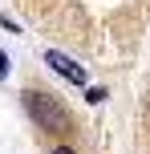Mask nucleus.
Here are the masks:
<instances>
[{"mask_svg": "<svg viewBox=\"0 0 150 154\" xmlns=\"http://www.w3.org/2000/svg\"><path fill=\"white\" fill-rule=\"evenodd\" d=\"M20 97H24V109H29V118L37 122L41 134H53V138H57V134H65V130L73 126L69 109H65L49 89H24Z\"/></svg>", "mask_w": 150, "mask_h": 154, "instance_id": "nucleus-1", "label": "nucleus"}, {"mask_svg": "<svg viewBox=\"0 0 150 154\" xmlns=\"http://www.w3.org/2000/svg\"><path fill=\"white\" fill-rule=\"evenodd\" d=\"M45 65H49L57 77H65L69 85H85V69H81L69 53H61V49H49V53H45Z\"/></svg>", "mask_w": 150, "mask_h": 154, "instance_id": "nucleus-2", "label": "nucleus"}, {"mask_svg": "<svg viewBox=\"0 0 150 154\" xmlns=\"http://www.w3.org/2000/svg\"><path fill=\"white\" fill-rule=\"evenodd\" d=\"M106 97H110L106 89H97V85H85V101H89V106H102Z\"/></svg>", "mask_w": 150, "mask_h": 154, "instance_id": "nucleus-3", "label": "nucleus"}, {"mask_svg": "<svg viewBox=\"0 0 150 154\" xmlns=\"http://www.w3.org/2000/svg\"><path fill=\"white\" fill-rule=\"evenodd\" d=\"M8 69H12V61H8V53H0V77H8Z\"/></svg>", "mask_w": 150, "mask_h": 154, "instance_id": "nucleus-4", "label": "nucleus"}, {"mask_svg": "<svg viewBox=\"0 0 150 154\" xmlns=\"http://www.w3.org/2000/svg\"><path fill=\"white\" fill-rule=\"evenodd\" d=\"M53 154H77L73 146H53Z\"/></svg>", "mask_w": 150, "mask_h": 154, "instance_id": "nucleus-5", "label": "nucleus"}]
</instances>
